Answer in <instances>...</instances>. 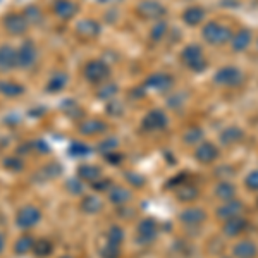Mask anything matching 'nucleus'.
<instances>
[{
    "label": "nucleus",
    "instance_id": "obj_1",
    "mask_svg": "<svg viewBox=\"0 0 258 258\" xmlns=\"http://www.w3.org/2000/svg\"><path fill=\"white\" fill-rule=\"evenodd\" d=\"M203 40L210 45H222L232 38V31L227 26L217 23V21H210L203 26Z\"/></svg>",
    "mask_w": 258,
    "mask_h": 258
},
{
    "label": "nucleus",
    "instance_id": "obj_2",
    "mask_svg": "<svg viewBox=\"0 0 258 258\" xmlns=\"http://www.w3.org/2000/svg\"><path fill=\"white\" fill-rule=\"evenodd\" d=\"M181 59L195 73H202V71L207 69V60L203 57V50L197 43H191L188 47H184V50L181 52Z\"/></svg>",
    "mask_w": 258,
    "mask_h": 258
},
{
    "label": "nucleus",
    "instance_id": "obj_3",
    "mask_svg": "<svg viewBox=\"0 0 258 258\" xmlns=\"http://www.w3.org/2000/svg\"><path fill=\"white\" fill-rule=\"evenodd\" d=\"M83 74H85V78L90 83L98 85V83H102L103 80L109 78L110 68L107 66V62H103V60H90L88 64L85 66V69H83Z\"/></svg>",
    "mask_w": 258,
    "mask_h": 258
},
{
    "label": "nucleus",
    "instance_id": "obj_4",
    "mask_svg": "<svg viewBox=\"0 0 258 258\" xmlns=\"http://www.w3.org/2000/svg\"><path fill=\"white\" fill-rule=\"evenodd\" d=\"M16 57H18V68L30 69L38 60V48L33 41H24L21 47L16 50Z\"/></svg>",
    "mask_w": 258,
    "mask_h": 258
},
{
    "label": "nucleus",
    "instance_id": "obj_5",
    "mask_svg": "<svg viewBox=\"0 0 258 258\" xmlns=\"http://www.w3.org/2000/svg\"><path fill=\"white\" fill-rule=\"evenodd\" d=\"M214 81L220 86H239L243 83V73L234 66H226L215 73Z\"/></svg>",
    "mask_w": 258,
    "mask_h": 258
},
{
    "label": "nucleus",
    "instance_id": "obj_6",
    "mask_svg": "<svg viewBox=\"0 0 258 258\" xmlns=\"http://www.w3.org/2000/svg\"><path fill=\"white\" fill-rule=\"evenodd\" d=\"M136 12L138 16H141L143 19H160L167 14L165 7L162 6L157 0H143L138 7H136Z\"/></svg>",
    "mask_w": 258,
    "mask_h": 258
},
{
    "label": "nucleus",
    "instance_id": "obj_7",
    "mask_svg": "<svg viewBox=\"0 0 258 258\" xmlns=\"http://www.w3.org/2000/svg\"><path fill=\"white\" fill-rule=\"evenodd\" d=\"M40 220H41V212L36 209V207H31V205L21 209L18 212V215H16V224H18L21 229L35 227Z\"/></svg>",
    "mask_w": 258,
    "mask_h": 258
},
{
    "label": "nucleus",
    "instance_id": "obj_8",
    "mask_svg": "<svg viewBox=\"0 0 258 258\" xmlns=\"http://www.w3.org/2000/svg\"><path fill=\"white\" fill-rule=\"evenodd\" d=\"M141 126H143V129H147V131H159V129H164L167 126V115L159 109L150 110L143 117Z\"/></svg>",
    "mask_w": 258,
    "mask_h": 258
},
{
    "label": "nucleus",
    "instance_id": "obj_9",
    "mask_svg": "<svg viewBox=\"0 0 258 258\" xmlns=\"http://www.w3.org/2000/svg\"><path fill=\"white\" fill-rule=\"evenodd\" d=\"M174 85V78L167 73H155L145 81V86L148 90H155V91H167L172 88Z\"/></svg>",
    "mask_w": 258,
    "mask_h": 258
},
{
    "label": "nucleus",
    "instance_id": "obj_10",
    "mask_svg": "<svg viewBox=\"0 0 258 258\" xmlns=\"http://www.w3.org/2000/svg\"><path fill=\"white\" fill-rule=\"evenodd\" d=\"M28 26H30V23L21 14H9L4 19V28H6L11 35H23V33L28 30Z\"/></svg>",
    "mask_w": 258,
    "mask_h": 258
},
{
    "label": "nucleus",
    "instance_id": "obj_11",
    "mask_svg": "<svg viewBox=\"0 0 258 258\" xmlns=\"http://www.w3.org/2000/svg\"><path fill=\"white\" fill-rule=\"evenodd\" d=\"M53 12H55L57 18L68 21L78 14V6L73 0H55L53 2Z\"/></svg>",
    "mask_w": 258,
    "mask_h": 258
},
{
    "label": "nucleus",
    "instance_id": "obj_12",
    "mask_svg": "<svg viewBox=\"0 0 258 258\" xmlns=\"http://www.w3.org/2000/svg\"><path fill=\"white\" fill-rule=\"evenodd\" d=\"M195 157H197V160L202 162V164H210V162H214L219 157V148L215 147L214 143H210V141H205V143H202L197 148Z\"/></svg>",
    "mask_w": 258,
    "mask_h": 258
},
{
    "label": "nucleus",
    "instance_id": "obj_13",
    "mask_svg": "<svg viewBox=\"0 0 258 258\" xmlns=\"http://www.w3.org/2000/svg\"><path fill=\"white\" fill-rule=\"evenodd\" d=\"M248 227V222L244 220L243 217H232V219H227L226 222H224L222 226V232L229 238H236V236H239L241 232H244Z\"/></svg>",
    "mask_w": 258,
    "mask_h": 258
},
{
    "label": "nucleus",
    "instance_id": "obj_14",
    "mask_svg": "<svg viewBox=\"0 0 258 258\" xmlns=\"http://www.w3.org/2000/svg\"><path fill=\"white\" fill-rule=\"evenodd\" d=\"M241 210H243V202H239V200H236V198L229 200V202H224V205L217 209V217L224 220L238 217L241 214Z\"/></svg>",
    "mask_w": 258,
    "mask_h": 258
},
{
    "label": "nucleus",
    "instance_id": "obj_15",
    "mask_svg": "<svg viewBox=\"0 0 258 258\" xmlns=\"http://www.w3.org/2000/svg\"><path fill=\"white\" fill-rule=\"evenodd\" d=\"M138 238L141 243H152L157 238V224L152 219H143L138 226Z\"/></svg>",
    "mask_w": 258,
    "mask_h": 258
},
{
    "label": "nucleus",
    "instance_id": "obj_16",
    "mask_svg": "<svg viewBox=\"0 0 258 258\" xmlns=\"http://www.w3.org/2000/svg\"><path fill=\"white\" fill-rule=\"evenodd\" d=\"M232 253L236 258H255L258 255V246L251 239H243L234 244Z\"/></svg>",
    "mask_w": 258,
    "mask_h": 258
},
{
    "label": "nucleus",
    "instance_id": "obj_17",
    "mask_svg": "<svg viewBox=\"0 0 258 258\" xmlns=\"http://www.w3.org/2000/svg\"><path fill=\"white\" fill-rule=\"evenodd\" d=\"M18 66V57H16V48L11 45H2L0 47V69L9 71Z\"/></svg>",
    "mask_w": 258,
    "mask_h": 258
},
{
    "label": "nucleus",
    "instance_id": "obj_18",
    "mask_svg": "<svg viewBox=\"0 0 258 258\" xmlns=\"http://www.w3.org/2000/svg\"><path fill=\"white\" fill-rule=\"evenodd\" d=\"M205 219L207 214L202 209H186L179 215V220L186 226H198V224L205 222Z\"/></svg>",
    "mask_w": 258,
    "mask_h": 258
},
{
    "label": "nucleus",
    "instance_id": "obj_19",
    "mask_svg": "<svg viewBox=\"0 0 258 258\" xmlns=\"http://www.w3.org/2000/svg\"><path fill=\"white\" fill-rule=\"evenodd\" d=\"M243 136H244V133L241 127L229 126L220 133V143L226 145V147H231V145H234V143H239V141L243 140Z\"/></svg>",
    "mask_w": 258,
    "mask_h": 258
},
{
    "label": "nucleus",
    "instance_id": "obj_20",
    "mask_svg": "<svg viewBox=\"0 0 258 258\" xmlns=\"http://www.w3.org/2000/svg\"><path fill=\"white\" fill-rule=\"evenodd\" d=\"M205 9L203 7H198V6H193V7H188L184 12H182V21H184L188 26H197V24L202 23L205 19Z\"/></svg>",
    "mask_w": 258,
    "mask_h": 258
},
{
    "label": "nucleus",
    "instance_id": "obj_21",
    "mask_svg": "<svg viewBox=\"0 0 258 258\" xmlns=\"http://www.w3.org/2000/svg\"><path fill=\"white\" fill-rule=\"evenodd\" d=\"M105 129H107V124L100 119H86L80 126V131L86 136L100 135V133H103Z\"/></svg>",
    "mask_w": 258,
    "mask_h": 258
},
{
    "label": "nucleus",
    "instance_id": "obj_22",
    "mask_svg": "<svg viewBox=\"0 0 258 258\" xmlns=\"http://www.w3.org/2000/svg\"><path fill=\"white\" fill-rule=\"evenodd\" d=\"M78 33L85 38H95L100 33V24L95 19H83L80 24H78Z\"/></svg>",
    "mask_w": 258,
    "mask_h": 258
},
{
    "label": "nucleus",
    "instance_id": "obj_23",
    "mask_svg": "<svg viewBox=\"0 0 258 258\" xmlns=\"http://www.w3.org/2000/svg\"><path fill=\"white\" fill-rule=\"evenodd\" d=\"M231 40H232L231 43H232V50H234V52H244V50L249 47V43H251V33L248 30H241L236 33Z\"/></svg>",
    "mask_w": 258,
    "mask_h": 258
},
{
    "label": "nucleus",
    "instance_id": "obj_24",
    "mask_svg": "<svg viewBox=\"0 0 258 258\" xmlns=\"http://www.w3.org/2000/svg\"><path fill=\"white\" fill-rule=\"evenodd\" d=\"M215 197L222 202H229V200H234L236 198V188L234 184H231L229 181H222L217 184L215 188Z\"/></svg>",
    "mask_w": 258,
    "mask_h": 258
},
{
    "label": "nucleus",
    "instance_id": "obj_25",
    "mask_svg": "<svg viewBox=\"0 0 258 258\" xmlns=\"http://www.w3.org/2000/svg\"><path fill=\"white\" fill-rule=\"evenodd\" d=\"M68 83H69L68 74H66V73H57V74H53V76L50 78L47 88H48L50 93H59V91H62L66 86H68Z\"/></svg>",
    "mask_w": 258,
    "mask_h": 258
},
{
    "label": "nucleus",
    "instance_id": "obj_26",
    "mask_svg": "<svg viewBox=\"0 0 258 258\" xmlns=\"http://www.w3.org/2000/svg\"><path fill=\"white\" fill-rule=\"evenodd\" d=\"M24 88L19 85V83H14V81H0V93L6 95L9 98H14V97H19L23 95Z\"/></svg>",
    "mask_w": 258,
    "mask_h": 258
},
{
    "label": "nucleus",
    "instance_id": "obj_27",
    "mask_svg": "<svg viewBox=\"0 0 258 258\" xmlns=\"http://www.w3.org/2000/svg\"><path fill=\"white\" fill-rule=\"evenodd\" d=\"M129 197H131V193L122 188V186H114V188H110L109 191V198L112 203H115V205H122V203H126Z\"/></svg>",
    "mask_w": 258,
    "mask_h": 258
},
{
    "label": "nucleus",
    "instance_id": "obj_28",
    "mask_svg": "<svg viewBox=\"0 0 258 258\" xmlns=\"http://www.w3.org/2000/svg\"><path fill=\"white\" fill-rule=\"evenodd\" d=\"M33 248H35V241H33V238H30V236H23V238H19L14 244V251L18 253V255H26Z\"/></svg>",
    "mask_w": 258,
    "mask_h": 258
},
{
    "label": "nucleus",
    "instance_id": "obj_29",
    "mask_svg": "<svg viewBox=\"0 0 258 258\" xmlns=\"http://www.w3.org/2000/svg\"><path fill=\"white\" fill-rule=\"evenodd\" d=\"M100 177V169L93 167V165H83L80 169V179L85 182H97Z\"/></svg>",
    "mask_w": 258,
    "mask_h": 258
},
{
    "label": "nucleus",
    "instance_id": "obj_30",
    "mask_svg": "<svg viewBox=\"0 0 258 258\" xmlns=\"http://www.w3.org/2000/svg\"><path fill=\"white\" fill-rule=\"evenodd\" d=\"M81 209L86 212V214H97V212L102 209V202H100L98 197H86L81 202Z\"/></svg>",
    "mask_w": 258,
    "mask_h": 258
},
{
    "label": "nucleus",
    "instance_id": "obj_31",
    "mask_svg": "<svg viewBox=\"0 0 258 258\" xmlns=\"http://www.w3.org/2000/svg\"><path fill=\"white\" fill-rule=\"evenodd\" d=\"M197 197H198V189L191 184H184L177 189V198L182 200V202H191V200H195Z\"/></svg>",
    "mask_w": 258,
    "mask_h": 258
},
{
    "label": "nucleus",
    "instance_id": "obj_32",
    "mask_svg": "<svg viewBox=\"0 0 258 258\" xmlns=\"http://www.w3.org/2000/svg\"><path fill=\"white\" fill-rule=\"evenodd\" d=\"M165 35H167V23H165V21L155 23V26L150 31V36H152L153 41H160L162 38H165Z\"/></svg>",
    "mask_w": 258,
    "mask_h": 258
},
{
    "label": "nucleus",
    "instance_id": "obj_33",
    "mask_svg": "<svg viewBox=\"0 0 258 258\" xmlns=\"http://www.w3.org/2000/svg\"><path fill=\"white\" fill-rule=\"evenodd\" d=\"M203 138V131L200 127H191L186 131V135H184V143L186 145H197L200 143Z\"/></svg>",
    "mask_w": 258,
    "mask_h": 258
},
{
    "label": "nucleus",
    "instance_id": "obj_34",
    "mask_svg": "<svg viewBox=\"0 0 258 258\" xmlns=\"http://www.w3.org/2000/svg\"><path fill=\"white\" fill-rule=\"evenodd\" d=\"M107 238H109L110 244H115V246H119V244L122 243V239H124V231L119 226H114V227L109 229V234H107Z\"/></svg>",
    "mask_w": 258,
    "mask_h": 258
},
{
    "label": "nucleus",
    "instance_id": "obj_35",
    "mask_svg": "<svg viewBox=\"0 0 258 258\" xmlns=\"http://www.w3.org/2000/svg\"><path fill=\"white\" fill-rule=\"evenodd\" d=\"M98 97L102 98V100H107V102H110L112 98L117 95V86L115 85H105V86H102V88L98 90Z\"/></svg>",
    "mask_w": 258,
    "mask_h": 258
},
{
    "label": "nucleus",
    "instance_id": "obj_36",
    "mask_svg": "<svg viewBox=\"0 0 258 258\" xmlns=\"http://www.w3.org/2000/svg\"><path fill=\"white\" fill-rule=\"evenodd\" d=\"M69 153L73 157H86L90 153V148L86 147L85 143H80V141H74L69 147Z\"/></svg>",
    "mask_w": 258,
    "mask_h": 258
},
{
    "label": "nucleus",
    "instance_id": "obj_37",
    "mask_svg": "<svg viewBox=\"0 0 258 258\" xmlns=\"http://www.w3.org/2000/svg\"><path fill=\"white\" fill-rule=\"evenodd\" d=\"M24 18H26L28 23H40L41 21V12L38 7H35V6H31V7H28L26 12H24Z\"/></svg>",
    "mask_w": 258,
    "mask_h": 258
},
{
    "label": "nucleus",
    "instance_id": "obj_38",
    "mask_svg": "<svg viewBox=\"0 0 258 258\" xmlns=\"http://www.w3.org/2000/svg\"><path fill=\"white\" fill-rule=\"evenodd\" d=\"M33 249H35L36 255H38V256L48 255V253L52 251V243H50V241H47V239H41V243H38V244L35 243V248H33Z\"/></svg>",
    "mask_w": 258,
    "mask_h": 258
},
{
    "label": "nucleus",
    "instance_id": "obj_39",
    "mask_svg": "<svg viewBox=\"0 0 258 258\" xmlns=\"http://www.w3.org/2000/svg\"><path fill=\"white\" fill-rule=\"evenodd\" d=\"M244 182H246L249 189L258 191V170H251L246 176V179H244Z\"/></svg>",
    "mask_w": 258,
    "mask_h": 258
},
{
    "label": "nucleus",
    "instance_id": "obj_40",
    "mask_svg": "<svg viewBox=\"0 0 258 258\" xmlns=\"http://www.w3.org/2000/svg\"><path fill=\"white\" fill-rule=\"evenodd\" d=\"M115 147H117V140L115 138H112V140H105V141H102V143L98 145V150L100 152H103L107 155V153H110L112 150H114Z\"/></svg>",
    "mask_w": 258,
    "mask_h": 258
},
{
    "label": "nucleus",
    "instance_id": "obj_41",
    "mask_svg": "<svg viewBox=\"0 0 258 258\" xmlns=\"http://www.w3.org/2000/svg\"><path fill=\"white\" fill-rule=\"evenodd\" d=\"M109 110H110V114H114V115H120V112H122V105H120L119 102H115V100H110V103H109Z\"/></svg>",
    "mask_w": 258,
    "mask_h": 258
},
{
    "label": "nucleus",
    "instance_id": "obj_42",
    "mask_svg": "<svg viewBox=\"0 0 258 258\" xmlns=\"http://www.w3.org/2000/svg\"><path fill=\"white\" fill-rule=\"evenodd\" d=\"M7 165H11L12 169L18 170V169L23 167V162H21L19 159H11V160H7Z\"/></svg>",
    "mask_w": 258,
    "mask_h": 258
},
{
    "label": "nucleus",
    "instance_id": "obj_43",
    "mask_svg": "<svg viewBox=\"0 0 258 258\" xmlns=\"http://www.w3.org/2000/svg\"><path fill=\"white\" fill-rule=\"evenodd\" d=\"M71 189H73L74 193H78V191L81 189V186H78V181H71Z\"/></svg>",
    "mask_w": 258,
    "mask_h": 258
},
{
    "label": "nucleus",
    "instance_id": "obj_44",
    "mask_svg": "<svg viewBox=\"0 0 258 258\" xmlns=\"http://www.w3.org/2000/svg\"><path fill=\"white\" fill-rule=\"evenodd\" d=\"M2 249H4V238L0 236V253H2Z\"/></svg>",
    "mask_w": 258,
    "mask_h": 258
},
{
    "label": "nucleus",
    "instance_id": "obj_45",
    "mask_svg": "<svg viewBox=\"0 0 258 258\" xmlns=\"http://www.w3.org/2000/svg\"><path fill=\"white\" fill-rule=\"evenodd\" d=\"M62 258H69V256H62Z\"/></svg>",
    "mask_w": 258,
    "mask_h": 258
},
{
    "label": "nucleus",
    "instance_id": "obj_46",
    "mask_svg": "<svg viewBox=\"0 0 258 258\" xmlns=\"http://www.w3.org/2000/svg\"><path fill=\"white\" fill-rule=\"evenodd\" d=\"M256 45H258V41H256Z\"/></svg>",
    "mask_w": 258,
    "mask_h": 258
}]
</instances>
